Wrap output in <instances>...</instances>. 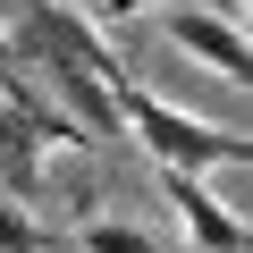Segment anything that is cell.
I'll return each instance as SVG.
<instances>
[{
  "label": "cell",
  "mask_w": 253,
  "mask_h": 253,
  "mask_svg": "<svg viewBox=\"0 0 253 253\" xmlns=\"http://www.w3.org/2000/svg\"><path fill=\"white\" fill-rule=\"evenodd\" d=\"M118 126L135 135V152H152L169 177H203V169H236L245 152H253V135L245 126H219V118H194V110H177V101H161L152 84H135L126 76L118 93Z\"/></svg>",
  "instance_id": "1"
},
{
  "label": "cell",
  "mask_w": 253,
  "mask_h": 253,
  "mask_svg": "<svg viewBox=\"0 0 253 253\" xmlns=\"http://www.w3.org/2000/svg\"><path fill=\"white\" fill-rule=\"evenodd\" d=\"M9 51L26 59V68H68V76H101V84H126V68H118V51L93 34V17H68L59 0H26V9L9 17Z\"/></svg>",
  "instance_id": "2"
},
{
  "label": "cell",
  "mask_w": 253,
  "mask_h": 253,
  "mask_svg": "<svg viewBox=\"0 0 253 253\" xmlns=\"http://www.w3.org/2000/svg\"><path fill=\"white\" fill-rule=\"evenodd\" d=\"M161 34L169 51H186L194 68H211L219 84H245L253 76V51H245V26L219 17V9H161Z\"/></svg>",
  "instance_id": "3"
},
{
  "label": "cell",
  "mask_w": 253,
  "mask_h": 253,
  "mask_svg": "<svg viewBox=\"0 0 253 253\" xmlns=\"http://www.w3.org/2000/svg\"><path fill=\"white\" fill-rule=\"evenodd\" d=\"M161 194H169V211H177V228H186L194 253H245V219H236L203 177H169V169H161Z\"/></svg>",
  "instance_id": "4"
},
{
  "label": "cell",
  "mask_w": 253,
  "mask_h": 253,
  "mask_svg": "<svg viewBox=\"0 0 253 253\" xmlns=\"http://www.w3.org/2000/svg\"><path fill=\"white\" fill-rule=\"evenodd\" d=\"M76 253H161V236L135 228V219H118V211H93L76 228Z\"/></svg>",
  "instance_id": "5"
},
{
  "label": "cell",
  "mask_w": 253,
  "mask_h": 253,
  "mask_svg": "<svg viewBox=\"0 0 253 253\" xmlns=\"http://www.w3.org/2000/svg\"><path fill=\"white\" fill-rule=\"evenodd\" d=\"M0 253H51V236L26 219V203H0Z\"/></svg>",
  "instance_id": "6"
},
{
  "label": "cell",
  "mask_w": 253,
  "mask_h": 253,
  "mask_svg": "<svg viewBox=\"0 0 253 253\" xmlns=\"http://www.w3.org/2000/svg\"><path fill=\"white\" fill-rule=\"evenodd\" d=\"M169 0H93V26H135V17H161Z\"/></svg>",
  "instance_id": "7"
},
{
  "label": "cell",
  "mask_w": 253,
  "mask_h": 253,
  "mask_svg": "<svg viewBox=\"0 0 253 253\" xmlns=\"http://www.w3.org/2000/svg\"><path fill=\"white\" fill-rule=\"evenodd\" d=\"M9 17H17V0H0V26H9Z\"/></svg>",
  "instance_id": "8"
},
{
  "label": "cell",
  "mask_w": 253,
  "mask_h": 253,
  "mask_svg": "<svg viewBox=\"0 0 253 253\" xmlns=\"http://www.w3.org/2000/svg\"><path fill=\"white\" fill-rule=\"evenodd\" d=\"M76 9H93V0H76Z\"/></svg>",
  "instance_id": "9"
}]
</instances>
